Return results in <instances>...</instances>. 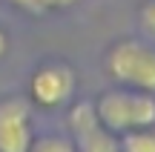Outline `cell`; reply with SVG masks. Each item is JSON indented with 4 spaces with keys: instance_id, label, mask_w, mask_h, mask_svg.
Segmentation results:
<instances>
[{
    "instance_id": "10",
    "label": "cell",
    "mask_w": 155,
    "mask_h": 152,
    "mask_svg": "<svg viewBox=\"0 0 155 152\" xmlns=\"http://www.w3.org/2000/svg\"><path fill=\"white\" fill-rule=\"evenodd\" d=\"M9 3H15L17 9H23V11H29V15H40V11H46V9H43V3H40V0H9Z\"/></svg>"
},
{
    "instance_id": "1",
    "label": "cell",
    "mask_w": 155,
    "mask_h": 152,
    "mask_svg": "<svg viewBox=\"0 0 155 152\" xmlns=\"http://www.w3.org/2000/svg\"><path fill=\"white\" fill-rule=\"evenodd\" d=\"M95 112L104 129L112 135H124L132 129L155 126V95L138 89H109L95 101Z\"/></svg>"
},
{
    "instance_id": "11",
    "label": "cell",
    "mask_w": 155,
    "mask_h": 152,
    "mask_svg": "<svg viewBox=\"0 0 155 152\" xmlns=\"http://www.w3.org/2000/svg\"><path fill=\"white\" fill-rule=\"evenodd\" d=\"M43 9H66V6H75L78 0H40Z\"/></svg>"
},
{
    "instance_id": "5",
    "label": "cell",
    "mask_w": 155,
    "mask_h": 152,
    "mask_svg": "<svg viewBox=\"0 0 155 152\" xmlns=\"http://www.w3.org/2000/svg\"><path fill=\"white\" fill-rule=\"evenodd\" d=\"M72 141H75V152H121L118 135H112L104 126H95V129L83 132V135L72 138Z\"/></svg>"
},
{
    "instance_id": "3",
    "label": "cell",
    "mask_w": 155,
    "mask_h": 152,
    "mask_svg": "<svg viewBox=\"0 0 155 152\" xmlns=\"http://www.w3.org/2000/svg\"><path fill=\"white\" fill-rule=\"evenodd\" d=\"M78 89V75L69 63H43V66L35 69L32 80H29V95L38 106L43 109H58L63 103L72 101Z\"/></svg>"
},
{
    "instance_id": "4",
    "label": "cell",
    "mask_w": 155,
    "mask_h": 152,
    "mask_svg": "<svg viewBox=\"0 0 155 152\" xmlns=\"http://www.w3.org/2000/svg\"><path fill=\"white\" fill-rule=\"evenodd\" d=\"M32 135V106L23 98L0 101V152H29Z\"/></svg>"
},
{
    "instance_id": "9",
    "label": "cell",
    "mask_w": 155,
    "mask_h": 152,
    "mask_svg": "<svg viewBox=\"0 0 155 152\" xmlns=\"http://www.w3.org/2000/svg\"><path fill=\"white\" fill-rule=\"evenodd\" d=\"M141 23H144V29L150 34H155V0H150V3L141 9Z\"/></svg>"
},
{
    "instance_id": "12",
    "label": "cell",
    "mask_w": 155,
    "mask_h": 152,
    "mask_svg": "<svg viewBox=\"0 0 155 152\" xmlns=\"http://www.w3.org/2000/svg\"><path fill=\"white\" fill-rule=\"evenodd\" d=\"M6 52H9V37H6V32L0 29V57H3Z\"/></svg>"
},
{
    "instance_id": "6",
    "label": "cell",
    "mask_w": 155,
    "mask_h": 152,
    "mask_svg": "<svg viewBox=\"0 0 155 152\" xmlns=\"http://www.w3.org/2000/svg\"><path fill=\"white\" fill-rule=\"evenodd\" d=\"M95 126H101L98 112H95V103L81 101V103H75V106L69 109V129H72V138L83 135V132H89V129H95Z\"/></svg>"
},
{
    "instance_id": "8",
    "label": "cell",
    "mask_w": 155,
    "mask_h": 152,
    "mask_svg": "<svg viewBox=\"0 0 155 152\" xmlns=\"http://www.w3.org/2000/svg\"><path fill=\"white\" fill-rule=\"evenodd\" d=\"M29 152H75V141H69L63 135H46L32 141Z\"/></svg>"
},
{
    "instance_id": "2",
    "label": "cell",
    "mask_w": 155,
    "mask_h": 152,
    "mask_svg": "<svg viewBox=\"0 0 155 152\" xmlns=\"http://www.w3.org/2000/svg\"><path fill=\"white\" fill-rule=\"evenodd\" d=\"M106 69L121 86L155 95V46L135 37L118 40L106 55Z\"/></svg>"
},
{
    "instance_id": "7",
    "label": "cell",
    "mask_w": 155,
    "mask_h": 152,
    "mask_svg": "<svg viewBox=\"0 0 155 152\" xmlns=\"http://www.w3.org/2000/svg\"><path fill=\"white\" fill-rule=\"evenodd\" d=\"M121 152H155V126L124 132Z\"/></svg>"
}]
</instances>
